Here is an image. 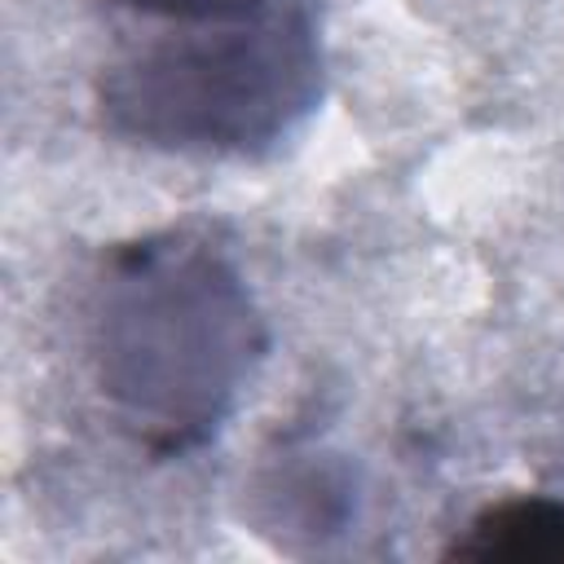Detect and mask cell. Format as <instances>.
Returning a JSON list of instances; mask_svg holds the SVG:
<instances>
[{
  "label": "cell",
  "instance_id": "obj_1",
  "mask_svg": "<svg viewBox=\"0 0 564 564\" xmlns=\"http://www.w3.org/2000/svg\"><path fill=\"white\" fill-rule=\"evenodd\" d=\"M264 352L234 264L194 234H150L106 256L88 295V366L150 454L198 449Z\"/></svg>",
  "mask_w": 564,
  "mask_h": 564
},
{
  "label": "cell",
  "instance_id": "obj_2",
  "mask_svg": "<svg viewBox=\"0 0 564 564\" xmlns=\"http://www.w3.org/2000/svg\"><path fill=\"white\" fill-rule=\"evenodd\" d=\"M322 97V48L300 4L176 22L115 57L97 84L115 137L172 154H256Z\"/></svg>",
  "mask_w": 564,
  "mask_h": 564
},
{
  "label": "cell",
  "instance_id": "obj_3",
  "mask_svg": "<svg viewBox=\"0 0 564 564\" xmlns=\"http://www.w3.org/2000/svg\"><path fill=\"white\" fill-rule=\"evenodd\" d=\"M445 555L476 564H564V498L516 494L489 502Z\"/></svg>",
  "mask_w": 564,
  "mask_h": 564
},
{
  "label": "cell",
  "instance_id": "obj_4",
  "mask_svg": "<svg viewBox=\"0 0 564 564\" xmlns=\"http://www.w3.org/2000/svg\"><path fill=\"white\" fill-rule=\"evenodd\" d=\"M150 18H167V22H207V18H234V13H251L278 0H123Z\"/></svg>",
  "mask_w": 564,
  "mask_h": 564
}]
</instances>
